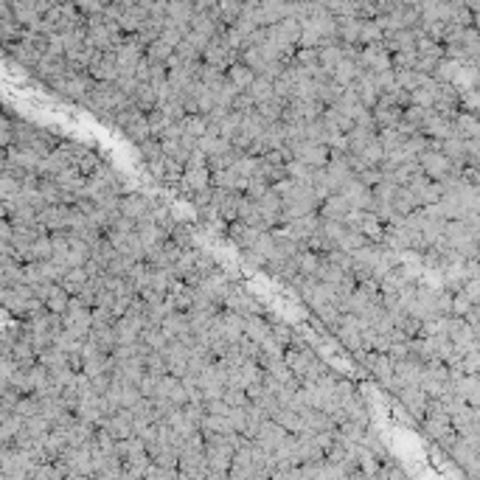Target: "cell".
Here are the masks:
<instances>
[{
    "label": "cell",
    "instance_id": "6da1fadb",
    "mask_svg": "<svg viewBox=\"0 0 480 480\" xmlns=\"http://www.w3.org/2000/svg\"><path fill=\"white\" fill-rule=\"evenodd\" d=\"M112 124L132 140V143H143V140H149L152 138V129H149V115L138 107V104H132V107H124L115 118H112Z\"/></svg>",
    "mask_w": 480,
    "mask_h": 480
},
{
    "label": "cell",
    "instance_id": "7a4b0ae2",
    "mask_svg": "<svg viewBox=\"0 0 480 480\" xmlns=\"http://www.w3.org/2000/svg\"><path fill=\"white\" fill-rule=\"evenodd\" d=\"M289 149H292V157H298L314 168H326L331 160V146L323 140H289Z\"/></svg>",
    "mask_w": 480,
    "mask_h": 480
},
{
    "label": "cell",
    "instance_id": "3957f363",
    "mask_svg": "<svg viewBox=\"0 0 480 480\" xmlns=\"http://www.w3.org/2000/svg\"><path fill=\"white\" fill-rule=\"evenodd\" d=\"M320 213L317 211H312V213H303V216H295V219H289L286 225H278V230H284L289 239H295V241H300V244H306V239L309 236H314L317 230H320Z\"/></svg>",
    "mask_w": 480,
    "mask_h": 480
},
{
    "label": "cell",
    "instance_id": "277c9868",
    "mask_svg": "<svg viewBox=\"0 0 480 480\" xmlns=\"http://www.w3.org/2000/svg\"><path fill=\"white\" fill-rule=\"evenodd\" d=\"M222 306H225V309H233V312H239V314H267V309L255 300V295H250L241 284H233V289L225 295Z\"/></svg>",
    "mask_w": 480,
    "mask_h": 480
},
{
    "label": "cell",
    "instance_id": "5b68a950",
    "mask_svg": "<svg viewBox=\"0 0 480 480\" xmlns=\"http://www.w3.org/2000/svg\"><path fill=\"white\" fill-rule=\"evenodd\" d=\"M67 219H70V205H65V202H48V205L36 213L39 227H45L48 233H53V230H67Z\"/></svg>",
    "mask_w": 480,
    "mask_h": 480
},
{
    "label": "cell",
    "instance_id": "8992f818",
    "mask_svg": "<svg viewBox=\"0 0 480 480\" xmlns=\"http://www.w3.org/2000/svg\"><path fill=\"white\" fill-rule=\"evenodd\" d=\"M121 213L129 216L132 222L149 219V213H152V196H146V194H140V191H126V194L121 196Z\"/></svg>",
    "mask_w": 480,
    "mask_h": 480
},
{
    "label": "cell",
    "instance_id": "52a82bcc",
    "mask_svg": "<svg viewBox=\"0 0 480 480\" xmlns=\"http://www.w3.org/2000/svg\"><path fill=\"white\" fill-rule=\"evenodd\" d=\"M98 427L109 429V432H112V435L121 441V438H129V435H135V415H132V410H129V407H121V410H115V413L104 415Z\"/></svg>",
    "mask_w": 480,
    "mask_h": 480
},
{
    "label": "cell",
    "instance_id": "ba28073f",
    "mask_svg": "<svg viewBox=\"0 0 480 480\" xmlns=\"http://www.w3.org/2000/svg\"><path fill=\"white\" fill-rule=\"evenodd\" d=\"M211 166L205 163V166H185V171H182V180H180V185L177 188H182V191H188V194H196V191H205V188H211L213 182H211Z\"/></svg>",
    "mask_w": 480,
    "mask_h": 480
},
{
    "label": "cell",
    "instance_id": "9c48e42d",
    "mask_svg": "<svg viewBox=\"0 0 480 480\" xmlns=\"http://www.w3.org/2000/svg\"><path fill=\"white\" fill-rule=\"evenodd\" d=\"M289 438V429H284L275 418H264V424H261V429H258V435L253 438L258 446H264L267 452H275L284 441Z\"/></svg>",
    "mask_w": 480,
    "mask_h": 480
},
{
    "label": "cell",
    "instance_id": "30bf717a",
    "mask_svg": "<svg viewBox=\"0 0 480 480\" xmlns=\"http://www.w3.org/2000/svg\"><path fill=\"white\" fill-rule=\"evenodd\" d=\"M264 230H267V227H258V225H250V222L236 219V222L227 225V239L241 250V247H253Z\"/></svg>",
    "mask_w": 480,
    "mask_h": 480
},
{
    "label": "cell",
    "instance_id": "8fae6325",
    "mask_svg": "<svg viewBox=\"0 0 480 480\" xmlns=\"http://www.w3.org/2000/svg\"><path fill=\"white\" fill-rule=\"evenodd\" d=\"M342 194L348 196V202H351L354 211H371V205H373V188H371L368 182H362L359 177H354V180L342 188Z\"/></svg>",
    "mask_w": 480,
    "mask_h": 480
},
{
    "label": "cell",
    "instance_id": "7c38bea8",
    "mask_svg": "<svg viewBox=\"0 0 480 480\" xmlns=\"http://www.w3.org/2000/svg\"><path fill=\"white\" fill-rule=\"evenodd\" d=\"M351 211H354V208H351V202H348V196H345L342 191L328 194V196L320 202V208H317V213H320L323 219H345Z\"/></svg>",
    "mask_w": 480,
    "mask_h": 480
},
{
    "label": "cell",
    "instance_id": "4fadbf2b",
    "mask_svg": "<svg viewBox=\"0 0 480 480\" xmlns=\"http://www.w3.org/2000/svg\"><path fill=\"white\" fill-rule=\"evenodd\" d=\"M87 70H90V76H95L98 81H115V79L121 76L115 53H104V56H95V59H93V65H90Z\"/></svg>",
    "mask_w": 480,
    "mask_h": 480
},
{
    "label": "cell",
    "instance_id": "5bb4252c",
    "mask_svg": "<svg viewBox=\"0 0 480 480\" xmlns=\"http://www.w3.org/2000/svg\"><path fill=\"white\" fill-rule=\"evenodd\" d=\"M160 326L171 340H180V337L191 334V317H188V312H180V309H171Z\"/></svg>",
    "mask_w": 480,
    "mask_h": 480
},
{
    "label": "cell",
    "instance_id": "9a60e30c",
    "mask_svg": "<svg viewBox=\"0 0 480 480\" xmlns=\"http://www.w3.org/2000/svg\"><path fill=\"white\" fill-rule=\"evenodd\" d=\"M269 418H275L284 429H289V432H303V415H300V410H295V407H289V404H284V407H278Z\"/></svg>",
    "mask_w": 480,
    "mask_h": 480
},
{
    "label": "cell",
    "instance_id": "2e32d148",
    "mask_svg": "<svg viewBox=\"0 0 480 480\" xmlns=\"http://www.w3.org/2000/svg\"><path fill=\"white\" fill-rule=\"evenodd\" d=\"M182 135L191 140H199L202 135H208V115L205 112H188L182 118Z\"/></svg>",
    "mask_w": 480,
    "mask_h": 480
},
{
    "label": "cell",
    "instance_id": "e0dca14e",
    "mask_svg": "<svg viewBox=\"0 0 480 480\" xmlns=\"http://www.w3.org/2000/svg\"><path fill=\"white\" fill-rule=\"evenodd\" d=\"M247 90L253 93L255 104H258V101H267V98H272V95H278V93H275V79H272V76H264V73H258Z\"/></svg>",
    "mask_w": 480,
    "mask_h": 480
},
{
    "label": "cell",
    "instance_id": "ac0fdd59",
    "mask_svg": "<svg viewBox=\"0 0 480 480\" xmlns=\"http://www.w3.org/2000/svg\"><path fill=\"white\" fill-rule=\"evenodd\" d=\"M87 281H90V275H87V269H84V267H70L59 284H62L70 295H79V292L87 286Z\"/></svg>",
    "mask_w": 480,
    "mask_h": 480
},
{
    "label": "cell",
    "instance_id": "d6986e66",
    "mask_svg": "<svg viewBox=\"0 0 480 480\" xmlns=\"http://www.w3.org/2000/svg\"><path fill=\"white\" fill-rule=\"evenodd\" d=\"M70 292L56 281V286L51 289V295H48V300H45V306H48V312H56V314H65L67 312V306H70Z\"/></svg>",
    "mask_w": 480,
    "mask_h": 480
},
{
    "label": "cell",
    "instance_id": "ffe728a7",
    "mask_svg": "<svg viewBox=\"0 0 480 480\" xmlns=\"http://www.w3.org/2000/svg\"><path fill=\"white\" fill-rule=\"evenodd\" d=\"M140 340H143L152 351H163V348L168 345V340H171V337L163 331V326H146V328H143V334H140Z\"/></svg>",
    "mask_w": 480,
    "mask_h": 480
},
{
    "label": "cell",
    "instance_id": "44dd1931",
    "mask_svg": "<svg viewBox=\"0 0 480 480\" xmlns=\"http://www.w3.org/2000/svg\"><path fill=\"white\" fill-rule=\"evenodd\" d=\"M255 76H258V73H255L253 67H247V65H230V70H227V79H230L239 90H247V87L253 84Z\"/></svg>",
    "mask_w": 480,
    "mask_h": 480
},
{
    "label": "cell",
    "instance_id": "7402d4cb",
    "mask_svg": "<svg viewBox=\"0 0 480 480\" xmlns=\"http://www.w3.org/2000/svg\"><path fill=\"white\" fill-rule=\"evenodd\" d=\"M385 154H387V152H385V143L379 140V135H376V138H373V140L359 152V157H362L365 163H371V166H379V163L385 160Z\"/></svg>",
    "mask_w": 480,
    "mask_h": 480
},
{
    "label": "cell",
    "instance_id": "603a6c76",
    "mask_svg": "<svg viewBox=\"0 0 480 480\" xmlns=\"http://www.w3.org/2000/svg\"><path fill=\"white\" fill-rule=\"evenodd\" d=\"M269 188H272V182H269V180H267L261 171H255V174L247 180V191H244V194H247V196H253V199H261V196H264Z\"/></svg>",
    "mask_w": 480,
    "mask_h": 480
},
{
    "label": "cell",
    "instance_id": "cb8c5ba5",
    "mask_svg": "<svg viewBox=\"0 0 480 480\" xmlns=\"http://www.w3.org/2000/svg\"><path fill=\"white\" fill-rule=\"evenodd\" d=\"M272 337L281 342V345H292L295 340H298V331L289 326V323H281V320H272Z\"/></svg>",
    "mask_w": 480,
    "mask_h": 480
},
{
    "label": "cell",
    "instance_id": "d4e9b609",
    "mask_svg": "<svg viewBox=\"0 0 480 480\" xmlns=\"http://www.w3.org/2000/svg\"><path fill=\"white\" fill-rule=\"evenodd\" d=\"M146 371L149 373H157V376H166L168 373V359L163 351H149L146 354Z\"/></svg>",
    "mask_w": 480,
    "mask_h": 480
},
{
    "label": "cell",
    "instance_id": "484cf974",
    "mask_svg": "<svg viewBox=\"0 0 480 480\" xmlns=\"http://www.w3.org/2000/svg\"><path fill=\"white\" fill-rule=\"evenodd\" d=\"M241 264L250 267V269H264L267 255H264L258 247H241Z\"/></svg>",
    "mask_w": 480,
    "mask_h": 480
},
{
    "label": "cell",
    "instance_id": "4316f807",
    "mask_svg": "<svg viewBox=\"0 0 480 480\" xmlns=\"http://www.w3.org/2000/svg\"><path fill=\"white\" fill-rule=\"evenodd\" d=\"M146 115H149V129H152V135H154V138H160V135H163V129L171 124V118H168L163 109H157V107H154L152 112H146Z\"/></svg>",
    "mask_w": 480,
    "mask_h": 480
},
{
    "label": "cell",
    "instance_id": "83f0119b",
    "mask_svg": "<svg viewBox=\"0 0 480 480\" xmlns=\"http://www.w3.org/2000/svg\"><path fill=\"white\" fill-rule=\"evenodd\" d=\"M138 149H140V154H143V160H146V163H149V160H154V157H163V154H166V152H163V140H160V138H154V135H152L149 140H143Z\"/></svg>",
    "mask_w": 480,
    "mask_h": 480
},
{
    "label": "cell",
    "instance_id": "f1b7e54d",
    "mask_svg": "<svg viewBox=\"0 0 480 480\" xmlns=\"http://www.w3.org/2000/svg\"><path fill=\"white\" fill-rule=\"evenodd\" d=\"M222 399H225L230 407H244V404H250V396H247L244 387H225Z\"/></svg>",
    "mask_w": 480,
    "mask_h": 480
},
{
    "label": "cell",
    "instance_id": "f546056e",
    "mask_svg": "<svg viewBox=\"0 0 480 480\" xmlns=\"http://www.w3.org/2000/svg\"><path fill=\"white\" fill-rule=\"evenodd\" d=\"M171 241H177L180 247H194L196 244L194 236H191V230L185 225H180V222H174V227H171Z\"/></svg>",
    "mask_w": 480,
    "mask_h": 480
},
{
    "label": "cell",
    "instance_id": "4dcf8cb0",
    "mask_svg": "<svg viewBox=\"0 0 480 480\" xmlns=\"http://www.w3.org/2000/svg\"><path fill=\"white\" fill-rule=\"evenodd\" d=\"M356 177H359L362 182H368V185L373 188V185H379V182L385 180V171H382V166H365V168H362V171L356 174Z\"/></svg>",
    "mask_w": 480,
    "mask_h": 480
},
{
    "label": "cell",
    "instance_id": "1f68e13d",
    "mask_svg": "<svg viewBox=\"0 0 480 480\" xmlns=\"http://www.w3.org/2000/svg\"><path fill=\"white\" fill-rule=\"evenodd\" d=\"M236 14H239L236 0H222V17H225V20H233Z\"/></svg>",
    "mask_w": 480,
    "mask_h": 480
}]
</instances>
